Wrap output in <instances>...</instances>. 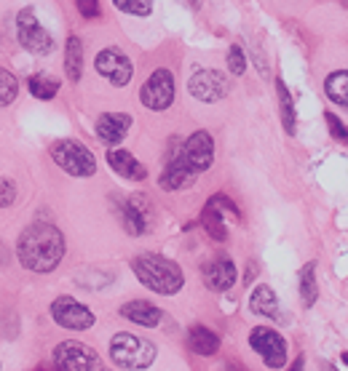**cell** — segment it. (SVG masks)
<instances>
[{
  "mask_svg": "<svg viewBox=\"0 0 348 371\" xmlns=\"http://www.w3.org/2000/svg\"><path fill=\"white\" fill-rule=\"evenodd\" d=\"M17 256L30 272H52L65 256V236L49 222H33L17 240Z\"/></svg>",
  "mask_w": 348,
  "mask_h": 371,
  "instance_id": "cell-1",
  "label": "cell"
},
{
  "mask_svg": "<svg viewBox=\"0 0 348 371\" xmlns=\"http://www.w3.org/2000/svg\"><path fill=\"white\" fill-rule=\"evenodd\" d=\"M132 272L137 275V281L142 286L156 291L161 297H174V294H180L182 286H185V272H182V267L177 262H172V259L161 256V254H150V252L137 254L132 259Z\"/></svg>",
  "mask_w": 348,
  "mask_h": 371,
  "instance_id": "cell-2",
  "label": "cell"
},
{
  "mask_svg": "<svg viewBox=\"0 0 348 371\" xmlns=\"http://www.w3.org/2000/svg\"><path fill=\"white\" fill-rule=\"evenodd\" d=\"M110 358L116 366L132 371H142L153 366L156 361V345L145 337H134V334H113L110 339Z\"/></svg>",
  "mask_w": 348,
  "mask_h": 371,
  "instance_id": "cell-3",
  "label": "cell"
},
{
  "mask_svg": "<svg viewBox=\"0 0 348 371\" xmlns=\"http://www.w3.org/2000/svg\"><path fill=\"white\" fill-rule=\"evenodd\" d=\"M52 160L59 169L70 174V176H78V179H86L97 174V158L94 152L88 150L84 142L78 139H56L49 147Z\"/></svg>",
  "mask_w": 348,
  "mask_h": 371,
  "instance_id": "cell-4",
  "label": "cell"
},
{
  "mask_svg": "<svg viewBox=\"0 0 348 371\" xmlns=\"http://www.w3.org/2000/svg\"><path fill=\"white\" fill-rule=\"evenodd\" d=\"M17 38L22 49L35 53V56H49L56 49L52 33L38 22L33 8H22L17 14Z\"/></svg>",
  "mask_w": 348,
  "mask_h": 371,
  "instance_id": "cell-5",
  "label": "cell"
},
{
  "mask_svg": "<svg viewBox=\"0 0 348 371\" xmlns=\"http://www.w3.org/2000/svg\"><path fill=\"white\" fill-rule=\"evenodd\" d=\"M54 363L59 371H104L102 358L97 355V350H91L84 342H59L54 350Z\"/></svg>",
  "mask_w": 348,
  "mask_h": 371,
  "instance_id": "cell-6",
  "label": "cell"
},
{
  "mask_svg": "<svg viewBox=\"0 0 348 371\" xmlns=\"http://www.w3.org/2000/svg\"><path fill=\"white\" fill-rule=\"evenodd\" d=\"M139 101L153 110V113H164L169 110L174 101V75L166 67H158L150 72V78L139 88Z\"/></svg>",
  "mask_w": 348,
  "mask_h": 371,
  "instance_id": "cell-7",
  "label": "cell"
},
{
  "mask_svg": "<svg viewBox=\"0 0 348 371\" xmlns=\"http://www.w3.org/2000/svg\"><path fill=\"white\" fill-rule=\"evenodd\" d=\"M226 211L228 214H233L236 220H242V211H239V206L230 201L228 195H212L204 206V211H201V227L207 230V236L212 240H226L228 238V224H226Z\"/></svg>",
  "mask_w": 348,
  "mask_h": 371,
  "instance_id": "cell-8",
  "label": "cell"
},
{
  "mask_svg": "<svg viewBox=\"0 0 348 371\" xmlns=\"http://www.w3.org/2000/svg\"><path fill=\"white\" fill-rule=\"evenodd\" d=\"M249 345H252V350L265 361L268 369H284V366H287V353H290V350H287V339L281 337L278 331L265 329V326H258V329H252V334H249Z\"/></svg>",
  "mask_w": 348,
  "mask_h": 371,
  "instance_id": "cell-9",
  "label": "cell"
},
{
  "mask_svg": "<svg viewBox=\"0 0 348 371\" xmlns=\"http://www.w3.org/2000/svg\"><path fill=\"white\" fill-rule=\"evenodd\" d=\"M52 318L56 321V326L70 329V331H88L97 323V315L88 310L86 304L72 299V297H56L54 299Z\"/></svg>",
  "mask_w": 348,
  "mask_h": 371,
  "instance_id": "cell-10",
  "label": "cell"
},
{
  "mask_svg": "<svg viewBox=\"0 0 348 371\" xmlns=\"http://www.w3.org/2000/svg\"><path fill=\"white\" fill-rule=\"evenodd\" d=\"M188 94L204 104H214L230 94V81L220 69H198L188 81Z\"/></svg>",
  "mask_w": 348,
  "mask_h": 371,
  "instance_id": "cell-11",
  "label": "cell"
},
{
  "mask_svg": "<svg viewBox=\"0 0 348 371\" xmlns=\"http://www.w3.org/2000/svg\"><path fill=\"white\" fill-rule=\"evenodd\" d=\"M94 69L102 75L107 83L116 85V88L129 85L132 75H134L132 59H129L121 49H116V46H107V49H102L100 53H97V59H94Z\"/></svg>",
  "mask_w": 348,
  "mask_h": 371,
  "instance_id": "cell-12",
  "label": "cell"
},
{
  "mask_svg": "<svg viewBox=\"0 0 348 371\" xmlns=\"http://www.w3.org/2000/svg\"><path fill=\"white\" fill-rule=\"evenodd\" d=\"M118 220H121L123 230L129 236H145L150 230V222H153V208L145 195H129L118 203Z\"/></svg>",
  "mask_w": 348,
  "mask_h": 371,
  "instance_id": "cell-13",
  "label": "cell"
},
{
  "mask_svg": "<svg viewBox=\"0 0 348 371\" xmlns=\"http://www.w3.org/2000/svg\"><path fill=\"white\" fill-rule=\"evenodd\" d=\"M196 171L182 160V142L177 145V150H174V142H172V150L166 152V166L161 171V179H158V185L164 187L166 192H177V190H185V187H191L196 182Z\"/></svg>",
  "mask_w": 348,
  "mask_h": 371,
  "instance_id": "cell-14",
  "label": "cell"
},
{
  "mask_svg": "<svg viewBox=\"0 0 348 371\" xmlns=\"http://www.w3.org/2000/svg\"><path fill=\"white\" fill-rule=\"evenodd\" d=\"M182 160L191 166L196 174H204V171L214 163V139L209 131H193L185 142H182Z\"/></svg>",
  "mask_w": 348,
  "mask_h": 371,
  "instance_id": "cell-15",
  "label": "cell"
},
{
  "mask_svg": "<svg viewBox=\"0 0 348 371\" xmlns=\"http://www.w3.org/2000/svg\"><path fill=\"white\" fill-rule=\"evenodd\" d=\"M236 278H239V270L228 254H217L214 259H209L204 265V283L209 291L223 294L230 286H236Z\"/></svg>",
  "mask_w": 348,
  "mask_h": 371,
  "instance_id": "cell-16",
  "label": "cell"
},
{
  "mask_svg": "<svg viewBox=\"0 0 348 371\" xmlns=\"http://www.w3.org/2000/svg\"><path fill=\"white\" fill-rule=\"evenodd\" d=\"M94 129H97V136H100L102 145L118 147L129 134V129H132V115L129 113H102L97 118Z\"/></svg>",
  "mask_w": 348,
  "mask_h": 371,
  "instance_id": "cell-17",
  "label": "cell"
},
{
  "mask_svg": "<svg viewBox=\"0 0 348 371\" xmlns=\"http://www.w3.org/2000/svg\"><path fill=\"white\" fill-rule=\"evenodd\" d=\"M104 158H107V166L116 171L121 179H129V182H142V179H148V169H145L129 150L110 147Z\"/></svg>",
  "mask_w": 348,
  "mask_h": 371,
  "instance_id": "cell-18",
  "label": "cell"
},
{
  "mask_svg": "<svg viewBox=\"0 0 348 371\" xmlns=\"http://www.w3.org/2000/svg\"><path fill=\"white\" fill-rule=\"evenodd\" d=\"M121 315L126 321L145 326V329H156L158 323H161V318H164V313L153 302H148V299H132V302H126L121 307Z\"/></svg>",
  "mask_w": 348,
  "mask_h": 371,
  "instance_id": "cell-19",
  "label": "cell"
},
{
  "mask_svg": "<svg viewBox=\"0 0 348 371\" xmlns=\"http://www.w3.org/2000/svg\"><path fill=\"white\" fill-rule=\"evenodd\" d=\"M188 347H191L196 355H204V358H209V355H214L217 350H220V337L209 329V326H201V323H196V326H191L188 329Z\"/></svg>",
  "mask_w": 348,
  "mask_h": 371,
  "instance_id": "cell-20",
  "label": "cell"
},
{
  "mask_svg": "<svg viewBox=\"0 0 348 371\" xmlns=\"http://www.w3.org/2000/svg\"><path fill=\"white\" fill-rule=\"evenodd\" d=\"M276 97H278V115H281V126L290 136L297 134V115H295V101L292 94L284 83V78H276Z\"/></svg>",
  "mask_w": 348,
  "mask_h": 371,
  "instance_id": "cell-21",
  "label": "cell"
},
{
  "mask_svg": "<svg viewBox=\"0 0 348 371\" xmlns=\"http://www.w3.org/2000/svg\"><path fill=\"white\" fill-rule=\"evenodd\" d=\"M65 72L70 83H78L84 75V43L78 35H70L65 40Z\"/></svg>",
  "mask_w": 348,
  "mask_h": 371,
  "instance_id": "cell-22",
  "label": "cell"
},
{
  "mask_svg": "<svg viewBox=\"0 0 348 371\" xmlns=\"http://www.w3.org/2000/svg\"><path fill=\"white\" fill-rule=\"evenodd\" d=\"M249 310L255 315H262V318H278V299L274 294V288L260 283V286L252 291L249 297Z\"/></svg>",
  "mask_w": 348,
  "mask_h": 371,
  "instance_id": "cell-23",
  "label": "cell"
},
{
  "mask_svg": "<svg viewBox=\"0 0 348 371\" xmlns=\"http://www.w3.org/2000/svg\"><path fill=\"white\" fill-rule=\"evenodd\" d=\"M324 94L332 104L348 110V69H335L324 78Z\"/></svg>",
  "mask_w": 348,
  "mask_h": 371,
  "instance_id": "cell-24",
  "label": "cell"
},
{
  "mask_svg": "<svg viewBox=\"0 0 348 371\" xmlns=\"http://www.w3.org/2000/svg\"><path fill=\"white\" fill-rule=\"evenodd\" d=\"M300 299L306 307H313L319 299V286H316V262H308L300 270Z\"/></svg>",
  "mask_w": 348,
  "mask_h": 371,
  "instance_id": "cell-25",
  "label": "cell"
},
{
  "mask_svg": "<svg viewBox=\"0 0 348 371\" xmlns=\"http://www.w3.org/2000/svg\"><path fill=\"white\" fill-rule=\"evenodd\" d=\"M27 88H30V94H33L35 99L49 101V99L56 97V91H59V81H56L54 75H33V78L27 81Z\"/></svg>",
  "mask_w": 348,
  "mask_h": 371,
  "instance_id": "cell-26",
  "label": "cell"
},
{
  "mask_svg": "<svg viewBox=\"0 0 348 371\" xmlns=\"http://www.w3.org/2000/svg\"><path fill=\"white\" fill-rule=\"evenodd\" d=\"M17 94H19L17 75L0 67V107H8L11 101L17 99Z\"/></svg>",
  "mask_w": 348,
  "mask_h": 371,
  "instance_id": "cell-27",
  "label": "cell"
},
{
  "mask_svg": "<svg viewBox=\"0 0 348 371\" xmlns=\"http://www.w3.org/2000/svg\"><path fill=\"white\" fill-rule=\"evenodd\" d=\"M113 6L129 17H150L153 14V0H113Z\"/></svg>",
  "mask_w": 348,
  "mask_h": 371,
  "instance_id": "cell-28",
  "label": "cell"
},
{
  "mask_svg": "<svg viewBox=\"0 0 348 371\" xmlns=\"http://www.w3.org/2000/svg\"><path fill=\"white\" fill-rule=\"evenodd\" d=\"M228 69L233 72V75H244L246 72V53L239 43H233L230 49H228Z\"/></svg>",
  "mask_w": 348,
  "mask_h": 371,
  "instance_id": "cell-29",
  "label": "cell"
},
{
  "mask_svg": "<svg viewBox=\"0 0 348 371\" xmlns=\"http://www.w3.org/2000/svg\"><path fill=\"white\" fill-rule=\"evenodd\" d=\"M324 120H327V129H330V136L335 142H340V145H348V126L343 120L338 118L335 113H324Z\"/></svg>",
  "mask_w": 348,
  "mask_h": 371,
  "instance_id": "cell-30",
  "label": "cell"
},
{
  "mask_svg": "<svg viewBox=\"0 0 348 371\" xmlns=\"http://www.w3.org/2000/svg\"><path fill=\"white\" fill-rule=\"evenodd\" d=\"M17 201V185L8 176H0V208H8Z\"/></svg>",
  "mask_w": 348,
  "mask_h": 371,
  "instance_id": "cell-31",
  "label": "cell"
},
{
  "mask_svg": "<svg viewBox=\"0 0 348 371\" xmlns=\"http://www.w3.org/2000/svg\"><path fill=\"white\" fill-rule=\"evenodd\" d=\"M75 8L84 19L100 17V0H75Z\"/></svg>",
  "mask_w": 348,
  "mask_h": 371,
  "instance_id": "cell-32",
  "label": "cell"
},
{
  "mask_svg": "<svg viewBox=\"0 0 348 371\" xmlns=\"http://www.w3.org/2000/svg\"><path fill=\"white\" fill-rule=\"evenodd\" d=\"M303 369H306V358H303V355H297L295 361H292V366H290L287 371H303Z\"/></svg>",
  "mask_w": 348,
  "mask_h": 371,
  "instance_id": "cell-33",
  "label": "cell"
},
{
  "mask_svg": "<svg viewBox=\"0 0 348 371\" xmlns=\"http://www.w3.org/2000/svg\"><path fill=\"white\" fill-rule=\"evenodd\" d=\"M0 265H8V249L3 240H0Z\"/></svg>",
  "mask_w": 348,
  "mask_h": 371,
  "instance_id": "cell-34",
  "label": "cell"
},
{
  "mask_svg": "<svg viewBox=\"0 0 348 371\" xmlns=\"http://www.w3.org/2000/svg\"><path fill=\"white\" fill-rule=\"evenodd\" d=\"M201 3H204V0H185V6L193 8V11H196V8H201Z\"/></svg>",
  "mask_w": 348,
  "mask_h": 371,
  "instance_id": "cell-35",
  "label": "cell"
},
{
  "mask_svg": "<svg viewBox=\"0 0 348 371\" xmlns=\"http://www.w3.org/2000/svg\"><path fill=\"white\" fill-rule=\"evenodd\" d=\"M228 369H233V371H246L244 366H239V363H233V361H228Z\"/></svg>",
  "mask_w": 348,
  "mask_h": 371,
  "instance_id": "cell-36",
  "label": "cell"
},
{
  "mask_svg": "<svg viewBox=\"0 0 348 371\" xmlns=\"http://www.w3.org/2000/svg\"><path fill=\"white\" fill-rule=\"evenodd\" d=\"M340 361H343V363L348 366V353H343V358H340Z\"/></svg>",
  "mask_w": 348,
  "mask_h": 371,
  "instance_id": "cell-37",
  "label": "cell"
},
{
  "mask_svg": "<svg viewBox=\"0 0 348 371\" xmlns=\"http://www.w3.org/2000/svg\"><path fill=\"white\" fill-rule=\"evenodd\" d=\"M38 371H49V369H38Z\"/></svg>",
  "mask_w": 348,
  "mask_h": 371,
  "instance_id": "cell-38",
  "label": "cell"
}]
</instances>
